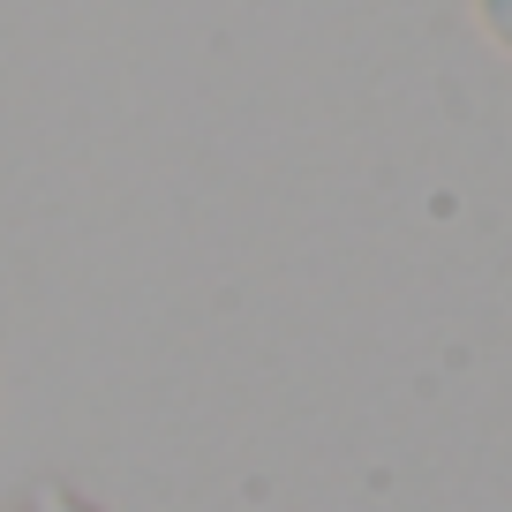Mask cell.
<instances>
[{
    "instance_id": "1",
    "label": "cell",
    "mask_w": 512,
    "mask_h": 512,
    "mask_svg": "<svg viewBox=\"0 0 512 512\" xmlns=\"http://www.w3.org/2000/svg\"><path fill=\"white\" fill-rule=\"evenodd\" d=\"M23 512H98V505H83V497H68V490H38Z\"/></svg>"
},
{
    "instance_id": "2",
    "label": "cell",
    "mask_w": 512,
    "mask_h": 512,
    "mask_svg": "<svg viewBox=\"0 0 512 512\" xmlns=\"http://www.w3.org/2000/svg\"><path fill=\"white\" fill-rule=\"evenodd\" d=\"M482 23L497 31V46H512V0H482Z\"/></svg>"
}]
</instances>
